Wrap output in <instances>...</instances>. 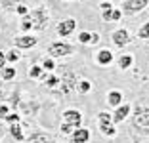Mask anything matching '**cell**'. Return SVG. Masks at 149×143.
<instances>
[{"mask_svg": "<svg viewBox=\"0 0 149 143\" xmlns=\"http://www.w3.org/2000/svg\"><path fill=\"white\" fill-rule=\"evenodd\" d=\"M132 128L141 135H149V105H138L130 113Z\"/></svg>", "mask_w": 149, "mask_h": 143, "instance_id": "6da1fadb", "label": "cell"}, {"mask_svg": "<svg viewBox=\"0 0 149 143\" xmlns=\"http://www.w3.org/2000/svg\"><path fill=\"white\" fill-rule=\"evenodd\" d=\"M27 19L31 23V31L42 33V31H46L48 25H50V12H48L46 6H36V8L29 10Z\"/></svg>", "mask_w": 149, "mask_h": 143, "instance_id": "7a4b0ae2", "label": "cell"}, {"mask_svg": "<svg viewBox=\"0 0 149 143\" xmlns=\"http://www.w3.org/2000/svg\"><path fill=\"white\" fill-rule=\"evenodd\" d=\"M46 53H48L52 59H61V57H69L74 53V46L65 40H54L48 44L46 48Z\"/></svg>", "mask_w": 149, "mask_h": 143, "instance_id": "3957f363", "label": "cell"}, {"mask_svg": "<svg viewBox=\"0 0 149 143\" xmlns=\"http://www.w3.org/2000/svg\"><path fill=\"white\" fill-rule=\"evenodd\" d=\"M149 6V0H123L120 4H118V10L123 12V17H134L138 13L145 12Z\"/></svg>", "mask_w": 149, "mask_h": 143, "instance_id": "277c9868", "label": "cell"}, {"mask_svg": "<svg viewBox=\"0 0 149 143\" xmlns=\"http://www.w3.org/2000/svg\"><path fill=\"white\" fill-rule=\"evenodd\" d=\"M97 126H100V132L105 137H115L117 135V126L113 124L109 111H100L97 113Z\"/></svg>", "mask_w": 149, "mask_h": 143, "instance_id": "5b68a950", "label": "cell"}, {"mask_svg": "<svg viewBox=\"0 0 149 143\" xmlns=\"http://www.w3.org/2000/svg\"><path fill=\"white\" fill-rule=\"evenodd\" d=\"M77 19L74 17H65L61 21H57L56 25V33L57 36H61V38H69L71 35H74V31H77Z\"/></svg>", "mask_w": 149, "mask_h": 143, "instance_id": "8992f818", "label": "cell"}, {"mask_svg": "<svg viewBox=\"0 0 149 143\" xmlns=\"http://www.w3.org/2000/svg\"><path fill=\"white\" fill-rule=\"evenodd\" d=\"M74 86H77V76H74V73L65 71V73L59 76V86H57V92H59L61 95H69L71 92L74 90Z\"/></svg>", "mask_w": 149, "mask_h": 143, "instance_id": "52a82bcc", "label": "cell"}, {"mask_svg": "<svg viewBox=\"0 0 149 143\" xmlns=\"http://www.w3.org/2000/svg\"><path fill=\"white\" fill-rule=\"evenodd\" d=\"M111 42H113L115 48H126L128 44L132 42V33L128 29H124V27L115 29L113 33H111Z\"/></svg>", "mask_w": 149, "mask_h": 143, "instance_id": "ba28073f", "label": "cell"}, {"mask_svg": "<svg viewBox=\"0 0 149 143\" xmlns=\"http://www.w3.org/2000/svg\"><path fill=\"white\" fill-rule=\"evenodd\" d=\"M36 44H38V38H36L35 35H29V33L17 35L13 38V48H17L19 52H21V50H33Z\"/></svg>", "mask_w": 149, "mask_h": 143, "instance_id": "9c48e42d", "label": "cell"}, {"mask_svg": "<svg viewBox=\"0 0 149 143\" xmlns=\"http://www.w3.org/2000/svg\"><path fill=\"white\" fill-rule=\"evenodd\" d=\"M61 122L71 124L73 128H80L82 126V113L79 109H65L61 113Z\"/></svg>", "mask_w": 149, "mask_h": 143, "instance_id": "30bf717a", "label": "cell"}, {"mask_svg": "<svg viewBox=\"0 0 149 143\" xmlns=\"http://www.w3.org/2000/svg\"><path fill=\"white\" fill-rule=\"evenodd\" d=\"M132 113V105L130 103H120L118 107L113 109V113H111V118H113V124H120V122H124L128 117H130Z\"/></svg>", "mask_w": 149, "mask_h": 143, "instance_id": "8fae6325", "label": "cell"}, {"mask_svg": "<svg viewBox=\"0 0 149 143\" xmlns=\"http://www.w3.org/2000/svg\"><path fill=\"white\" fill-rule=\"evenodd\" d=\"M71 143H90L92 139V132L88 130L86 126H80V128H74L69 135Z\"/></svg>", "mask_w": 149, "mask_h": 143, "instance_id": "7c38bea8", "label": "cell"}, {"mask_svg": "<svg viewBox=\"0 0 149 143\" xmlns=\"http://www.w3.org/2000/svg\"><path fill=\"white\" fill-rule=\"evenodd\" d=\"M94 61H96L100 67H109L115 61V53L111 52L109 48H103V50H97L96 56H94Z\"/></svg>", "mask_w": 149, "mask_h": 143, "instance_id": "4fadbf2b", "label": "cell"}, {"mask_svg": "<svg viewBox=\"0 0 149 143\" xmlns=\"http://www.w3.org/2000/svg\"><path fill=\"white\" fill-rule=\"evenodd\" d=\"M25 143H57L56 137L48 132H33L29 137H25Z\"/></svg>", "mask_w": 149, "mask_h": 143, "instance_id": "5bb4252c", "label": "cell"}, {"mask_svg": "<svg viewBox=\"0 0 149 143\" xmlns=\"http://www.w3.org/2000/svg\"><path fill=\"white\" fill-rule=\"evenodd\" d=\"M101 19H103L105 23H117V21L123 19V12L118 10V6H117V8L113 6V8L103 10V12H101Z\"/></svg>", "mask_w": 149, "mask_h": 143, "instance_id": "9a60e30c", "label": "cell"}, {"mask_svg": "<svg viewBox=\"0 0 149 143\" xmlns=\"http://www.w3.org/2000/svg\"><path fill=\"white\" fill-rule=\"evenodd\" d=\"M124 95H123V92L120 90H109L107 92V95H105V101H107V107H111V109H115V107H118L120 103H124Z\"/></svg>", "mask_w": 149, "mask_h": 143, "instance_id": "2e32d148", "label": "cell"}, {"mask_svg": "<svg viewBox=\"0 0 149 143\" xmlns=\"http://www.w3.org/2000/svg\"><path fill=\"white\" fill-rule=\"evenodd\" d=\"M6 132H8V134L12 135L13 139H15V141H19V143L25 141V132H23V128H21V122H13V124H8Z\"/></svg>", "mask_w": 149, "mask_h": 143, "instance_id": "e0dca14e", "label": "cell"}, {"mask_svg": "<svg viewBox=\"0 0 149 143\" xmlns=\"http://www.w3.org/2000/svg\"><path fill=\"white\" fill-rule=\"evenodd\" d=\"M117 67L120 71H130L132 67H134V56L132 53H120V56L117 57Z\"/></svg>", "mask_w": 149, "mask_h": 143, "instance_id": "ac0fdd59", "label": "cell"}, {"mask_svg": "<svg viewBox=\"0 0 149 143\" xmlns=\"http://www.w3.org/2000/svg\"><path fill=\"white\" fill-rule=\"evenodd\" d=\"M44 86L48 88V90H52V92H56L57 90V86H59V76H57L56 73H46V76H44Z\"/></svg>", "mask_w": 149, "mask_h": 143, "instance_id": "d6986e66", "label": "cell"}, {"mask_svg": "<svg viewBox=\"0 0 149 143\" xmlns=\"http://www.w3.org/2000/svg\"><path fill=\"white\" fill-rule=\"evenodd\" d=\"M27 76L31 78V80H44L46 71H44L40 65H31V67H29V71H27Z\"/></svg>", "mask_w": 149, "mask_h": 143, "instance_id": "ffe728a7", "label": "cell"}, {"mask_svg": "<svg viewBox=\"0 0 149 143\" xmlns=\"http://www.w3.org/2000/svg\"><path fill=\"white\" fill-rule=\"evenodd\" d=\"M15 76H17V71H15L13 65H6V67L0 69V78H2L4 82H12Z\"/></svg>", "mask_w": 149, "mask_h": 143, "instance_id": "44dd1931", "label": "cell"}, {"mask_svg": "<svg viewBox=\"0 0 149 143\" xmlns=\"http://www.w3.org/2000/svg\"><path fill=\"white\" fill-rule=\"evenodd\" d=\"M74 90L79 92L80 95H88L90 92H92V82H90L88 78H79V80H77V86H74Z\"/></svg>", "mask_w": 149, "mask_h": 143, "instance_id": "7402d4cb", "label": "cell"}, {"mask_svg": "<svg viewBox=\"0 0 149 143\" xmlns=\"http://www.w3.org/2000/svg\"><path fill=\"white\" fill-rule=\"evenodd\" d=\"M6 53V63L8 65H15L19 59H21V52H19L17 48H12V50H8V52H4Z\"/></svg>", "mask_w": 149, "mask_h": 143, "instance_id": "603a6c76", "label": "cell"}, {"mask_svg": "<svg viewBox=\"0 0 149 143\" xmlns=\"http://www.w3.org/2000/svg\"><path fill=\"white\" fill-rule=\"evenodd\" d=\"M40 67H42L46 73H54V71L57 69V67H56V59H52L50 56H46L42 61H40Z\"/></svg>", "mask_w": 149, "mask_h": 143, "instance_id": "cb8c5ba5", "label": "cell"}, {"mask_svg": "<svg viewBox=\"0 0 149 143\" xmlns=\"http://www.w3.org/2000/svg\"><path fill=\"white\" fill-rule=\"evenodd\" d=\"M23 4V0H0V8L4 10V12H13L15 6Z\"/></svg>", "mask_w": 149, "mask_h": 143, "instance_id": "d4e9b609", "label": "cell"}, {"mask_svg": "<svg viewBox=\"0 0 149 143\" xmlns=\"http://www.w3.org/2000/svg\"><path fill=\"white\" fill-rule=\"evenodd\" d=\"M77 40H79L80 44H86V46H90V40H92V33H90V31H80L79 35H77Z\"/></svg>", "mask_w": 149, "mask_h": 143, "instance_id": "484cf974", "label": "cell"}, {"mask_svg": "<svg viewBox=\"0 0 149 143\" xmlns=\"http://www.w3.org/2000/svg\"><path fill=\"white\" fill-rule=\"evenodd\" d=\"M138 38H141V40H149V21H145L143 25L138 29Z\"/></svg>", "mask_w": 149, "mask_h": 143, "instance_id": "4316f807", "label": "cell"}, {"mask_svg": "<svg viewBox=\"0 0 149 143\" xmlns=\"http://www.w3.org/2000/svg\"><path fill=\"white\" fill-rule=\"evenodd\" d=\"M2 122H6V124H13V122H21V115H19V113H8L4 118H2Z\"/></svg>", "mask_w": 149, "mask_h": 143, "instance_id": "83f0119b", "label": "cell"}, {"mask_svg": "<svg viewBox=\"0 0 149 143\" xmlns=\"http://www.w3.org/2000/svg\"><path fill=\"white\" fill-rule=\"evenodd\" d=\"M29 10H31L29 6H25V4H19V6H15V10H13V12L17 13V15H21V17H23V15H27V13H29Z\"/></svg>", "mask_w": 149, "mask_h": 143, "instance_id": "f1b7e54d", "label": "cell"}, {"mask_svg": "<svg viewBox=\"0 0 149 143\" xmlns=\"http://www.w3.org/2000/svg\"><path fill=\"white\" fill-rule=\"evenodd\" d=\"M74 128L71 124H65V122H61V126H59V132H61L63 135H71V132H73Z\"/></svg>", "mask_w": 149, "mask_h": 143, "instance_id": "f546056e", "label": "cell"}, {"mask_svg": "<svg viewBox=\"0 0 149 143\" xmlns=\"http://www.w3.org/2000/svg\"><path fill=\"white\" fill-rule=\"evenodd\" d=\"M10 113V107H8V103H0V120L6 117V115Z\"/></svg>", "mask_w": 149, "mask_h": 143, "instance_id": "4dcf8cb0", "label": "cell"}, {"mask_svg": "<svg viewBox=\"0 0 149 143\" xmlns=\"http://www.w3.org/2000/svg\"><path fill=\"white\" fill-rule=\"evenodd\" d=\"M100 40H101L100 33H92V40H90V46H97V44H100Z\"/></svg>", "mask_w": 149, "mask_h": 143, "instance_id": "1f68e13d", "label": "cell"}, {"mask_svg": "<svg viewBox=\"0 0 149 143\" xmlns=\"http://www.w3.org/2000/svg\"><path fill=\"white\" fill-rule=\"evenodd\" d=\"M109 8H113V2H109V0H101L100 2V10L103 12V10H109Z\"/></svg>", "mask_w": 149, "mask_h": 143, "instance_id": "d6a6232c", "label": "cell"}, {"mask_svg": "<svg viewBox=\"0 0 149 143\" xmlns=\"http://www.w3.org/2000/svg\"><path fill=\"white\" fill-rule=\"evenodd\" d=\"M6 65H8V63H6V53L0 52V69H2V67H6Z\"/></svg>", "mask_w": 149, "mask_h": 143, "instance_id": "836d02e7", "label": "cell"}, {"mask_svg": "<svg viewBox=\"0 0 149 143\" xmlns=\"http://www.w3.org/2000/svg\"><path fill=\"white\" fill-rule=\"evenodd\" d=\"M6 135V126H4V122L0 120V141H2V137Z\"/></svg>", "mask_w": 149, "mask_h": 143, "instance_id": "e575fe53", "label": "cell"}, {"mask_svg": "<svg viewBox=\"0 0 149 143\" xmlns=\"http://www.w3.org/2000/svg\"><path fill=\"white\" fill-rule=\"evenodd\" d=\"M67 2H73V0H67Z\"/></svg>", "mask_w": 149, "mask_h": 143, "instance_id": "d590c367", "label": "cell"}, {"mask_svg": "<svg viewBox=\"0 0 149 143\" xmlns=\"http://www.w3.org/2000/svg\"><path fill=\"white\" fill-rule=\"evenodd\" d=\"M147 12H149V6H147Z\"/></svg>", "mask_w": 149, "mask_h": 143, "instance_id": "8d00e7d4", "label": "cell"}, {"mask_svg": "<svg viewBox=\"0 0 149 143\" xmlns=\"http://www.w3.org/2000/svg\"><path fill=\"white\" fill-rule=\"evenodd\" d=\"M147 44H149V40H147Z\"/></svg>", "mask_w": 149, "mask_h": 143, "instance_id": "74e56055", "label": "cell"}]
</instances>
